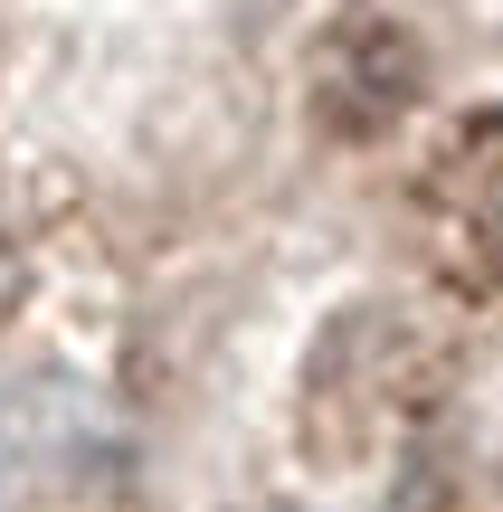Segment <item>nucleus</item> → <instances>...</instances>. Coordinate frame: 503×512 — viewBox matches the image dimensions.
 <instances>
[{"mask_svg":"<svg viewBox=\"0 0 503 512\" xmlns=\"http://www.w3.org/2000/svg\"><path fill=\"white\" fill-rule=\"evenodd\" d=\"M428 67H418V38L390 29V19L352 10L342 29H323V57H314V105L333 133H390L399 114L418 105Z\"/></svg>","mask_w":503,"mask_h":512,"instance_id":"1","label":"nucleus"},{"mask_svg":"<svg viewBox=\"0 0 503 512\" xmlns=\"http://www.w3.org/2000/svg\"><path fill=\"white\" fill-rule=\"evenodd\" d=\"M428 209H437V247H456L475 275H503V114L466 124L428 171Z\"/></svg>","mask_w":503,"mask_h":512,"instance_id":"2","label":"nucleus"},{"mask_svg":"<svg viewBox=\"0 0 503 512\" xmlns=\"http://www.w3.org/2000/svg\"><path fill=\"white\" fill-rule=\"evenodd\" d=\"M0 494H10V418H0Z\"/></svg>","mask_w":503,"mask_h":512,"instance_id":"3","label":"nucleus"}]
</instances>
